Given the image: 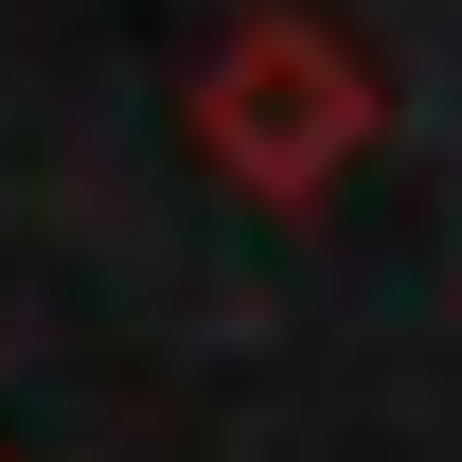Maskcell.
<instances>
[{"mask_svg": "<svg viewBox=\"0 0 462 462\" xmlns=\"http://www.w3.org/2000/svg\"><path fill=\"white\" fill-rule=\"evenodd\" d=\"M196 143H214L249 196H320V178L374 143V71H356L320 18H249L214 54V89H196Z\"/></svg>", "mask_w": 462, "mask_h": 462, "instance_id": "6da1fadb", "label": "cell"}]
</instances>
